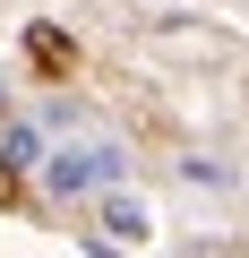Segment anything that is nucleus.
<instances>
[{
  "instance_id": "f03ea898",
  "label": "nucleus",
  "mask_w": 249,
  "mask_h": 258,
  "mask_svg": "<svg viewBox=\"0 0 249 258\" xmlns=\"http://www.w3.org/2000/svg\"><path fill=\"white\" fill-rule=\"evenodd\" d=\"M103 232H112L120 249H146V241H155V207L129 198V189H103Z\"/></svg>"
},
{
  "instance_id": "7ed1b4c3",
  "label": "nucleus",
  "mask_w": 249,
  "mask_h": 258,
  "mask_svg": "<svg viewBox=\"0 0 249 258\" xmlns=\"http://www.w3.org/2000/svg\"><path fill=\"white\" fill-rule=\"evenodd\" d=\"M0 164H9V172L35 164V172H43V129H9V138H0Z\"/></svg>"
},
{
  "instance_id": "f257e3e1",
  "label": "nucleus",
  "mask_w": 249,
  "mask_h": 258,
  "mask_svg": "<svg viewBox=\"0 0 249 258\" xmlns=\"http://www.w3.org/2000/svg\"><path fill=\"white\" fill-rule=\"evenodd\" d=\"M120 181H129V147L120 138H77V147L43 155V198H103Z\"/></svg>"
}]
</instances>
